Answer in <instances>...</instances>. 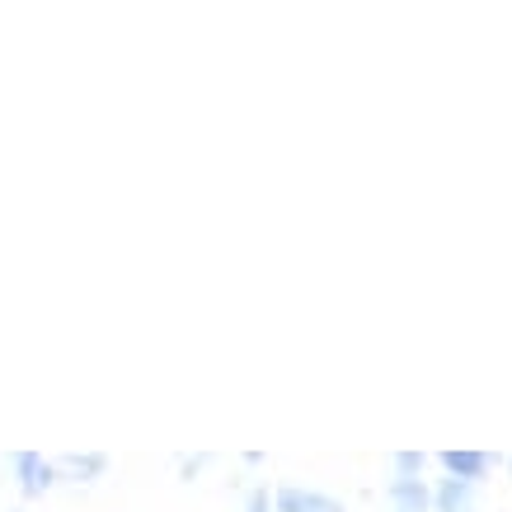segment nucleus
I'll list each match as a JSON object with an SVG mask.
<instances>
[{
    "mask_svg": "<svg viewBox=\"0 0 512 512\" xmlns=\"http://www.w3.org/2000/svg\"><path fill=\"white\" fill-rule=\"evenodd\" d=\"M207 461H212V456H179V475H184V480H193V475H202V470H207Z\"/></svg>",
    "mask_w": 512,
    "mask_h": 512,
    "instance_id": "6e6552de",
    "label": "nucleus"
},
{
    "mask_svg": "<svg viewBox=\"0 0 512 512\" xmlns=\"http://www.w3.org/2000/svg\"><path fill=\"white\" fill-rule=\"evenodd\" d=\"M273 512H348V503L329 489H315V484H278Z\"/></svg>",
    "mask_w": 512,
    "mask_h": 512,
    "instance_id": "f03ea898",
    "label": "nucleus"
},
{
    "mask_svg": "<svg viewBox=\"0 0 512 512\" xmlns=\"http://www.w3.org/2000/svg\"><path fill=\"white\" fill-rule=\"evenodd\" d=\"M10 480H15V489L24 498H43V494H52L57 489V461L52 456H43V451H15L10 461Z\"/></svg>",
    "mask_w": 512,
    "mask_h": 512,
    "instance_id": "f257e3e1",
    "label": "nucleus"
},
{
    "mask_svg": "<svg viewBox=\"0 0 512 512\" xmlns=\"http://www.w3.org/2000/svg\"><path fill=\"white\" fill-rule=\"evenodd\" d=\"M390 512H433V480H386Z\"/></svg>",
    "mask_w": 512,
    "mask_h": 512,
    "instance_id": "39448f33",
    "label": "nucleus"
},
{
    "mask_svg": "<svg viewBox=\"0 0 512 512\" xmlns=\"http://www.w3.org/2000/svg\"><path fill=\"white\" fill-rule=\"evenodd\" d=\"M52 461H57V480L62 484H94L109 475L104 451H66V456H52Z\"/></svg>",
    "mask_w": 512,
    "mask_h": 512,
    "instance_id": "20e7f679",
    "label": "nucleus"
},
{
    "mask_svg": "<svg viewBox=\"0 0 512 512\" xmlns=\"http://www.w3.org/2000/svg\"><path fill=\"white\" fill-rule=\"evenodd\" d=\"M433 456L428 451H395L390 456V480H428Z\"/></svg>",
    "mask_w": 512,
    "mask_h": 512,
    "instance_id": "423d86ee",
    "label": "nucleus"
},
{
    "mask_svg": "<svg viewBox=\"0 0 512 512\" xmlns=\"http://www.w3.org/2000/svg\"><path fill=\"white\" fill-rule=\"evenodd\" d=\"M433 466L442 470L447 480H461V484H475V489H480L498 470V456H489V451H437Z\"/></svg>",
    "mask_w": 512,
    "mask_h": 512,
    "instance_id": "7ed1b4c3",
    "label": "nucleus"
},
{
    "mask_svg": "<svg viewBox=\"0 0 512 512\" xmlns=\"http://www.w3.org/2000/svg\"><path fill=\"white\" fill-rule=\"evenodd\" d=\"M508 470H512V456H508Z\"/></svg>",
    "mask_w": 512,
    "mask_h": 512,
    "instance_id": "1a4fd4ad",
    "label": "nucleus"
},
{
    "mask_svg": "<svg viewBox=\"0 0 512 512\" xmlns=\"http://www.w3.org/2000/svg\"><path fill=\"white\" fill-rule=\"evenodd\" d=\"M240 512H273V489H264V484H259V489H249L245 508H240Z\"/></svg>",
    "mask_w": 512,
    "mask_h": 512,
    "instance_id": "0eeeda50",
    "label": "nucleus"
}]
</instances>
